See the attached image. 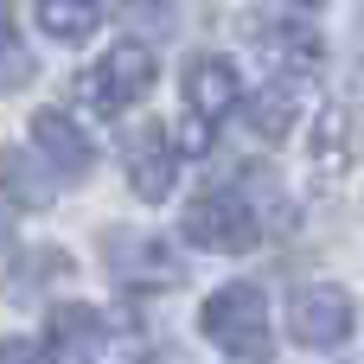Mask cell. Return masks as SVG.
Masks as SVG:
<instances>
[{"instance_id":"cell-1","label":"cell","mask_w":364,"mask_h":364,"mask_svg":"<svg viewBox=\"0 0 364 364\" xmlns=\"http://www.w3.org/2000/svg\"><path fill=\"white\" fill-rule=\"evenodd\" d=\"M198 326H205V339L224 346L230 358H243V364L269 358V301H262L256 282H230V288H218V294L205 301Z\"/></svg>"},{"instance_id":"cell-2","label":"cell","mask_w":364,"mask_h":364,"mask_svg":"<svg viewBox=\"0 0 364 364\" xmlns=\"http://www.w3.org/2000/svg\"><path fill=\"white\" fill-rule=\"evenodd\" d=\"M154 77H160L154 45H147V38H122L102 64H90V70L77 77V102H83L90 115H122L128 102H141V96L154 90Z\"/></svg>"},{"instance_id":"cell-3","label":"cell","mask_w":364,"mask_h":364,"mask_svg":"<svg viewBox=\"0 0 364 364\" xmlns=\"http://www.w3.org/2000/svg\"><path fill=\"white\" fill-rule=\"evenodd\" d=\"M179 230H186L198 250H224V256H243V250H256V237H262V224H256L250 198H243V192H230V186L198 192V198L186 205Z\"/></svg>"},{"instance_id":"cell-4","label":"cell","mask_w":364,"mask_h":364,"mask_svg":"<svg viewBox=\"0 0 364 364\" xmlns=\"http://www.w3.org/2000/svg\"><path fill=\"white\" fill-rule=\"evenodd\" d=\"M288 333H294V346H307V352L346 346V339H352V294L333 288V282L301 288V294L288 301Z\"/></svg>"},{"instance_id":"cell-5","label":"cell","mask_w":364,"mask_h":364,"mask_svg":"<svg viewBox=\"0 0 364 364\" xmlns=\"http://www.w3.org/2000/svg\"><path fill=\"white\" fill-rule=\"evenodd\" d=\"M102 256H109V269H115L122 282H134V288H173V282L186 275V262H179L160 237H141V230H115V237L102 243Z\"/></svg>"},{"instance_id":"cell-6","label":"cell","mask_w":364,"mask_h":364,"mask_svg":"<svg viewBox=\"0 0 364 364\" xmlns=\"http://www.w3.org/2000/svg\"><path fill=\"white\" fill-rule=\"evenodd\" d=\"M173 179H179V147H173V134L166 128H134L128 134V186L147 198V205H160L166 192H173Z\"/></svg>"},{"instance_id":"cell-7","label":"cell","mask_w":364,"mask_h":364,"mask_svg":"<svg viewBox=\"0 0 364 364\" xmlns=\"http://www.w3.org/2000/svg\"><path fill=\"white\" fill-rule=\"evenodd\" d=\"M32 147L51 160V173H58V179H83V173L96 166L90 134H83L64 109H38V115H32Z\"/></svg>"},{"instance_id":"cell-8","label":"cell","mask_w":364,"mask_h":364,"mask_svg":"<svg viewBox=\"0 0 364 364\" xmlns=\"http://www.w3.org/2000/svg\"><path fill=\"white\" fill-rule=\"evenodd\" d=\"M237 96H243V83H237V70H230L224 58H192V64H186V115L224 122V115L237 109Z\"/></svg>"},{"instance_id":"cell-9","label":"cell","mask_w":364,"mask_h":364,"mask_svg":"<svg viewBox=\"0 0 364 364\" xmlns=\"http://www.w3.org/2000/svg\"><path fill=\"white\" fill-rule=\"evenodd\" d=\"M51 352H58V364H90L102 352V314L83 301L51 307Z\"/></svg>"},{"instance_id":"cell-10","label":"cell","mask_w":364,"mask_h":364,"mask_svg":"<svg viewBox=\"0 0 364 364\" xmlns=\"http://www.w3.org/2000/svg\"><path fill=\"white\" fill-rule=\"evenodd\" d=\"M51 282H70V256H64V250H26L19 269L6 275V301L26 307V301H38Z\"/></svg>"},{"instance_id":"cell-11","label":"cell","mask_w":364,"mask_h":364,"mask_svg":"<svg viewBox=\"0 0 364 364\" xmlns=\"http://www.w3.org/2000/svg\"><path fill=\"white\" fill-rule=\"evenodd\" d=\"M0 186H6V198L26 205V211H45V205H51V173H45L32 154H19V147H0Z\"/></svg>"},{"instance_id":"cell-12","label":"cell","mask_w":364,"mask_h":364,"mask_svg":"<svg viewBox=\"0 0 364 364\" xmlns=\"http://www.w3.org/2000/svg\"><path fill=\"white\" fill-rule=\"evenodd\" d=\"M294 115H301V83H294V77L269 83V90L250 102V128H256L262 141H282V134L294 128Z\"/></svg>"},{"instance_id":"cell-13","label":"cell","mask_w":364,"mask_h":364,"mask_svg":"<svg viewBox=\"0 0 364 364\" xmlns=\"http://www.w3.org/2000/svg\"><path fill=\"white\" fill-rule=\"evenodd\" d=\"M102 19V0H38V26L58 38V45H83Z\"/></svg>"},{"instance_id":"cell-14","label":"cell","mask_w":364,"mask_h":364,"mask_svg":"<svg viewBox=\"0 0 364 364\" xmlns=\"http://www.w3.org/2000/svg\"><path fill=\"white\" fill-rule=\"evenodd\" d=\"M314 160L326 173H346L352 166V122L346 109H320V128H314Z\"/></svg>"},{"instance_id":"cell-15","label":"cell","mask_w":364,"mask_h":364,"mask_svg":"<svg viewBox=\"0 0 364 364\" xmlns=\"http://www.w3.org/2000/svg\"><path fill=\"white\" fill-rule=\"evenodd\" d=\"M262 51H269L275 64H294V70H314V64H320V38H314L307 26H275V32H262Z\"/></svg>"},{"instance_id":"cell-16","label":"cell","mask_w":364,"mask_h":364,"mask_svg":"<svg viewBox=\"0 0 364 364\" xmlns=\"http://www.w3.org/2000/svg\"><path fill=\"white\" fill-rule=\"evenodd\" d=\"M19 83H32V51H26L19 32L0 19V90H19Z\"/></svg>"},{"instance_id":"cell-17","label":"cell","mask_w":364,"mask_h":364,"mask_svg":"<svg viewBox=\"0 0 364 364\" xmlns=\"http://www.w3.org/2000/svg\"><path fill=\"white\" fill-rule=\"evenodd\" d=\"M115 13H122L134 32H166V26H173V0H115Z\"/></svg>"},{"instance_id":"cell-18","label":"cell","mask_w":364,"mask_h":364,"mask_svg":"<svg viewBox=\"0 0 364 364\" xmlns=\"http://www.w3.org/2000/svg\"><path fill=\"white\" fill-rule=\"evenodd\" d=\"M0 364H45L38 339H0Z\"/></svg>"},{"instance_id":"cell-19","label":"cell","mask_w":364,"mask_h":364,"mask_svg":"<svg viewBox=\"0 0 364 364\" xmlns=\"http://www.w3.org/2000/svg\"><path fill=\"white\" fill-rule=\"evenodd\" d=\"M13 243V198H0V250Z\"/></svg>"},{"instance_id":"cell-20","label":"cell","mask_w":364,"mask_h":364,"mask_svg":"<svg viewBox=\"0 0 364 364\" xmlns=\"http://www.w3.org/2000/svg\"><path fill=\"white\" fill-rule=\"evenodd\" d=\"M294 6H301V13H314V6H320V0H294Z\"/></svg>"},{"instance_id":"cell-21","label":"cell","mask_w":364,"mask_h":364,"mask_svg":"<svg viewBox=\"0 0 364 364\" xmlns=\"http://www.w3.org/2000/svg\"><path fill=\"white\" fill-rule=\"evenodd\" d=\"M0 13H6V0H0Z\"/></svg>"}]
</instances>
